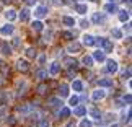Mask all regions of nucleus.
I'll use <instances>...</instances> for the list:
<instances>
[{"instance_id":"1","label":"nucleus","mask_w":132,"mask_h":127,"mask_svg":"<svg viewBox=\"0 0 132 127\" xmlns=\"http://www.w3.org/2000/svg\"><path fill=\"white\" fill-rule=\"evenodd\" d=\"M100 46H101V49H103V52H113V50H114V44H113V41H109V39H106V38L101 39Z\"/></svg>"},{"instance_id":"2","label":"nucleus","mask_w":132,"mask_h":127,"mask_svg":"<svg viewBox=\"0 0 132 127\" xmlns=\"http://www.w3.org/2000/svg\"><path fill=\"white\" fill-rule=\"evenodd\" d=\"M34 16L36 18H46L47 16V7H46V5H39V7H36V10H34Z\"/></svg>"},{"instance_id":"3","label":"nucleus","mask_w":132,"mask_h":127,"mask_svg":"<svg viewBox=\"0 0 132 127\" xmlns=\"http://www.w3.org/2000/svg\"><path fill=\"white\" fill-rule=\"evenodd\" d=\"M13 33H15V26L12 23H8V24H5V26L0 28V34H3V36H12Z\"/></svg>"},{"instance_id":"4","label":"nucleus","mask_w":132,"mask_h":127,"mask_svg":"<svg viewBox=\"0 0 132 127\" xmlns=\"http://www.w3.org/2000/svg\"><path fill=\"white\" fill-rule=\"evenodd\" d=\"M59 72H60V64L59 62H52L51 67H49V75L51 77H55V75H59Z\"/></svg>"},{"instance_id":"5","label":"nucleus","mask_w":132,"mask_h":127,"mask_svg":"<svg viewBox=\"0 0 132 127\" xmlns=\"http://www.w3.org/2000/svg\"><path fill=\"white\" fill-rule=\"evenodd\" d=\"M118 69H119V65H118V62L116 60H108V65H106V70H108L109 73H116L118 72Z\"/></svg>"},{"instance_id":"6","label":"nucleus","mask_w":132,"mask_h":127,"mask_svg":"<svg viewBox=\"0 0 132 127\" xmlns=\"http://www.w3.org/2000/svg\"><path fill=\"white\" fill-rule=\"evenodd\" d=\"M104 96H106L104 90H95L93 95H91V99H93V101H100V99H103Z\"/></svg>"},{"instance_id":"7","label":"nucleus","mask_w":132,"mask_h":127,"mask_svg":"<svg viewBox=\"0 0 132 127\" xmlns=\"http://www.w3.org/2000/svg\"><path fill=\"white\" fill-rule=\"evenodd\" d=\"M83 44L87 46V47H93V46L96 44L95 43V36H91V34H85V36H83Z\"/></svg>"},{"instance_id":"8","label":"nucleus","mask_w":132,"mask_h":127,"mask_svg":"<svg viewBox=\"0 0 132 127\" xmlns=\"http://www.w3.org/2000/svg\"><path fill=\"white\" fill-rule=\"evenodd\" d=\"M67 96H69V85L60 83V86H59V98H67Z\"/></svg>"},{"instance_id":"9","label":"nucleus","mask_w":132,"mask_h":127,"mask_svg":"<svg viewBox=\"0 0 132 127\" xmlns=\"http://www.w3.org/2000/svg\"><path fill=\"white\" fill-rule=\"evenodd\" d=\"M0 50H2L3 55H10V54H12V47H10V44L7 41H3L2 44H0Z\"/></svg>"},{"instance_id":"10","label":"nucleus","mask_w":132,"mask_h":127,"mask_svg":"<svg viewBox=\"0 0 132 127\" xmlns=\"http://www.w3.org/2000/svg\"><path fill=\"white\" fill-rule=\"evenodd\" d=\"M16 67H18L20 70H23V72H24V70H28V69H29V64H28L24 59H18V60H16Z\"/></svg>"},{"instance_id":"11","label":"nucleus","mask_w":132,"mask_h":127,"mask_svg":"<svg viewBox=\"0 0 132 127\" xmlns=\"http://www.w3.org/2000/svg\"><path fill=\"white\" fill-rule=\"evenodd\" d=\"M5 18H7L8 21H15V20H16V12L12 10V8H8L7 12H5Z\"/></svg>"},{"instance_id":"12","label":"nucleus","mask_w":132,"mask_h":127,"mask_svg":"<svg viewBox=\"0 0 132 127\" xmlns=\"http://www.w3.org/2000/svg\"><path fill=\"white\" fill-rule=\"evenodd\" d=\"M29 16H31V12H29V8H23L21 13H20V20H21V21H28Z\"/></svg>"},{"instance_id":"13","label":"nucleus","mask_w":132,"mask_h":127,"mask_svg":"<svg viewBox=\"0 0 132 127\" xmlns=\"http://www.w3.org/2000/svg\"><path fill=\"white\" fill-rule=\"evenodd\" d=\"M72 88L75 91H78V93L83 91V82H82V80H73V82H72Z\"/></svg>"},{"instance_id":"14","label":"nucleus","mask_w":132,"mask_h":127,"mask_svg":"<svg viewBox=\"0 0 132 127\" xmlns=\"http://www.w3.org/2000/svg\"><path fill=\"white\" fill-rule=\"evenodd\" d=\"M104 10H106L108 13H116V12H118V5H116L114 2H109V3H106Z\"/></svg>"},{"instance_id":"15","label":"nucleus","mask_w":132,"mask_h":127,"mask_svg":"<svg viewBox=\"0 0 132 127\" xmlns=\"http://www.w3.org/2000/svg\"><path fill=\"white\" fill-rule=\"evenodd\" d=\"M93 59L98 60V62H104V60H106V55H104L103 50H96V52L93 54Z\"/></svg>"},{"instance_id":"16","label":"nucleus","mask_w":132,"mask_h":127,"mask_svg":"<svg viewBox=\"0 0 132 127\" xmlns=\"http://www.w3.org/2000/svg\"><path fill=\"white\" fill-rule=\"evenodd\" d=\"M49 106L51 108H60V106H62V101H60V98H51Z\"/></svg>"},{"instance_id":"17","label":"nucleus","mask_w":132,"mask_h":127,"mask_svg":"<svg viewBox=\"0 0 132 127\" xmlns=\"http://www.w3.org/2000/svg\"><path fill=\"white\" fill-rule=\"evenodd\" d=\"M67 50L70 54H77V52H80V44L78 43H73V44H70L69 47H67Z\"/></svg>"},{"instance_id":"18","label":"nucleus","mask_w":132,"mask_h":127,"mask_svg":"<svg viewBox=\"0 0 132 127\" xmlns=\"http://www.w3.org/2000/svg\"><path fill=\"white\" fill-rule=\"evenodd\" d=\"M75 12H77L78 15H85V13L88 12V7H87V5H82V3L75 5Z\"/></svg>"},{"instance_id":"19","label":"nucleus","mask_w":132,"mask_h":127,"mask_svg":"<svg viewBox=\"0 0 132 127\" xmlns=\"http://www.w3.org/2000/svg\"><path fill=\"white\" fill-rule=\"evenodd\" d=\"M100 86H103V88H109V86H113V80H109V78H103V80H100L98 82Z\"/></svg>"},{"instance_id":"20","label":"nucleus","mask_w":132,"mask_h":127,"mask_svg":"<svg viewBox=\"0 0 132 127\" xmlns=\"http://www.w3.org/2000/svg\"><path fill=\"white\" fill-rule=\"evenodd\" d=\"M119 20L122 23L129 21V12H127V10H121V12H119Z\"/></svg>"},{"instance_id":"21","label":"nucleus","mask_w":132,"mask_h":127,"mask_svg":"<svg viewBox=\"0 0 132 127\" xmlns=\"http://www.w3.org/2000/svg\"><path fill=\"white\" fill-rule=\"evenodd\" d=\"M73 114L75 116H85V114H87V108H83V106H75Z\"/></svg>"},{"instance_id":"22","label":"nucleus","mask_w":132,"mask_h":127,"mask_svg":"<svg viewBox=\"0 0 132 127\" xmlns=\"http://www.w3.org/2000/svg\"><path fill=\"white\" fill-rule=\"evenodd\" d=\"M91 21L96 23V24L104 23V16H103V15H100V13H95V15H93V18H91Z\"/></svg>"},{"instance_id":"23","label":"nucleus","mask_w":132,"mask_h":127,"mask_svg":"<svg viewBox=\"0 0 132 127\" xmlns=\"http://www.w3.org/2000/svg\"><path fill=\"white\" fill-rule=\"evenodd\" d=\"M62 23L65 24V26L70 28V26H73V24H75V20H73L72 16H64V18H62Z\"/></svg>"},{"instance_id":"24","label":"nucleus","mask_w":132,"mask_h":127,"mask_svg":"<svg viewBox=\"0 0 132 127\" xmlns=\"http://www.w3.org/2000/svg\"><path fill=\"white\" fill-rule=\"evenodd\" d=\"M31 26H33V29H36V31H43V28H44L41 20H36V21H33Z\"/></svg>"},{"instance_id":"25","label":"nucleus","mask_w":132,"mask_h":127,"mask_svg":"<svg viewBox=\"0 0 132 127\" xmlns=\"http://www.w3.org/2000/svg\"><path fill=\"white\" fill-rule=\"evenodd\" d=\"M70 116V109L69 108H62L60 109V113H59V117H62V119H67Z\"/></svg>"},{"instance_id":"26","label":"nucleus","mask_w":132,"mask_h":127,"mask_svg":"<svg viewBox=\"0 0 132 127\" xmlns=\"http://www.w3.org/2000/svg\"><path fill=\"white\" fill-rule=\"evenodd\" d=\"M90 116H91L93 119H101V111H98L96 108H93V109L90 111Z\"/></svg>"},{"instance_id":"27","label":"nucleus","mask_w":132,"mask_h":127,"mask_svg":"<svg viewBox=\"0 0 132 127\" xmlns=\"http://www.w3.org/2000/svg\"><path fill=\"white\" fill-rule=\"evenodd\" d=\"M36 127H51V122L47 119H39L36 122Z\"/></svg>"},{"instance_id":"28","label":"nucleus","mask_w":132,"mask_h":127,"mask_svg":"<svg viewBox=\"0 0 132 127\" xmlns=\"http://www.w3.org/2000/svg\"><path fill=\"white\" fill-rule=\"evenodd\" d=\"M82 62H83V65H87V67H91V65H93V57H90V55H85Z\"/></svg>"},{"instance_id":"29","label":"nucleus","mask_w":132,"mask_h":127,"mask_svg":"<svg viewBox=\"0 0 132 127\" xmlns=\"http://www.w3.org/2000/svg\"><path fill=\"white\" fill-rule=\"evenodd\" d=\"M111 34H113V36H114L116 39H122V33H121V29H118V28H113Z\"/></svg>"},{"instance_id":"30","label":"nucleus","mask_w":132,"mask_h":127,"mask_svg":"<svg viewBox=\"0 0 132 127\" xmlns=\"http://www.w3.org/2000/svg\"><path fill=\"white\" fill-rule=\"evenodd\" d=\"M78 125H80V127H93V122H91V121H88V119H82Z\"/></svg>"},{"instance_id":"31","label":"nucleus","mask_w":132,"mask_h":127,"mask_svg":"<svg viewBox=\"0 0 132 127\" xmlns=\"http://www.w3.org/2000/svg\"><path fill=\"white\" fill-rule=\"evenodd\" d=\"M78 101H80V98H78V96H70V99H69V104H70V106H78Z\"/></svg>"},{"instance_id":"32","label":"nucleus","mask_w":132,"mask_h":127,"mask_svg":"<svg viewBox=\"0 0 132 127\" xmlns=\"http://www.w3.org/2000/svg\"><path fill=\"white\" fill-rule=\"evenodd\" d=\"M36 75H38V78H39V80H46V78H47V72H46V70H43V69H41V70H38V73H36Z\"/></svg>"},{"instance_id":"33","label":"nucleus","mask_w":132,"mask_h":127,"mask_svg":"<svg viewBox=\"0 0 132 127\" xmlns=\"http://www.w3.org/2000/svg\"><path fill=\"white\" fill-rule=\"evenodd\" d=\"M26 57H29V59L36 57V50H34L33 47H28V49H26Z\"/></svg>"},{"instance_id":"34","label":"nucleus","mask_w":132,"mask_h":127,"mask_svg":"<svg viewBox=\"0 0 132 127\" xmlns=\"http://www.w3.org/2000/svg\"><path fill=\"white\" fill-rule=\"evenodd\" d=\"M28 111H29V106H18V113L28 114Z\"/></svg>"},{"instance_id":"35","label":"nucleus","mask_w":132,"mask_h":127,"mask_svg":"<svg viewBox=\"0 0 132 127\" xmlns=\"http://www.w3.org/2000/svg\"><path fill=\"white\" fill-rule=\"evenodd\" d=\"M67 65H69L70 69H77L78 67V62H77V60H67Z\"/></svg>"},{"instance_id":"36","label":"nucleus","mask_w":132,"mask_h":127,"mask_svg":"<svg viewBox=\"0 0 132 127\" xmlns=\"http://www.w3.org/2000/svg\"><path fill=\"white\" fill-rule=\"evenodd\" d=\"M8 99H10V96H8V93H3L2 96H0V103H2V104H5V103H7Z\"/></svg>"},{"instance_id":"37","label":"nucleus","mask_w":132,"mask_h":127,"mask_svg":"<svg viewBox=\"0 0 132 127\" xmlns=\"http://www.w3.org/2000/svg\"><path fill=\"white\" fill-rule=\"evenodd\" d=\"M121 104H130V95H126L122 98V103Z\"/></svg>"},{"instance_id":"38","label":"nucleus","mask_w":132,"mask_h":127,"mask_svg":"<svg viewBox=\"0 0 132 127\" xmlns=\"http://www.w3.org/2000/svg\"><path fill=\"white\" fill-rule=\"evenodd\" d=\"M62 36H64L65 39H73V34H72V33H69V31H64V33H62Z\"/></svg>"},{"instance_id":"39","label":"nucleus","mask_w":132,"mask_h":127,"mask_svg":"<svg viewBox=\"0 0 132 127\" xmlns=\"http://www.w3.org/2000/svg\"><path fill=\"white\" fill-rule=\"evenodd\" d=\"M80 26H82V28H88L90 26V21H88V20H83V21L80 23Z\"/></svg>"},{"instance_id":"40","label":"nucleus","mask_w":132,"mask_h":127,"mask_svg":"<svg viewBox=\"0 0 132 127\" xmlns=\"http://www.w3.org/2000/svg\"><path fill=\"white\" fill-rule=\"evenodd\" d=\"M122 75H124V78H129V77H130V69L124 70V72H122Z\"/></svg>"},{"instance_id":"41","label":"nucleus","mask_w":132,"mask_h":127,"mask_svg":"<svg viewBox=\"0 0 132 127\" xmlns=\"http://www.w3.org/2000/svg\"><path fill=\"white\" fill-rule=\"evenodd\" d=\"M44 91H46V85H41L38 88V93H44Z\"/></svg>"},{"instance_id":"42","label":"nucleus","mask_w":132,"mask_h":127,"mask_svg":"<svg viewBox=\"0 0 132 127\" xmlns=\"http://www.w3.org/2000/svg\"><path fill=\"white\" fill-rule=\"evenodd\" d=\"M24 2H26V5H29V7H33V5L36 3V0H24Z\"/></svg>"},{"instance_id":"43","label":"nucleus","mask_w":132,"mask_h":127,"mask_svg":"<svg viewBox=\"0 0 132 127\" xmlns=\"http://www.w3.org/2000/svg\"><path fill=\"white\" fill-rule=\"evenodd\" d=\"M13 46H15V47H18V46H20V39H18V38L13 39Z\"/></svg>"},{"instance_id":"44","label":"nucleus","mask_w":132,"mask_h":127,"mask_svg":"<svg viewBox=\"0 0 132 127\" xmlns=\"http://www.w3.org/2000/svg\"><path fill=\"white\" fill-rule=\"evenodd\" d=\"M64 3H65V5H73L75 0H64Z\"/></svg>"},{"instance_id":"45","label":"nucleus","mask_w":132,"mask_h":127,"mask_svg":"<svg viewBox=\"0 0 132 127\" xmlns=\"http://www.w3.org/2000/svg\"><path fill=\"white\" fill-rule=\"evenodd\" d=\"M3 114H7V109H5V108H0V116H3Z\"/></svg>"},{"instance_id":"46","label":"nucleus","mask_w":132,"mask_h":127,"mask_svg":"<svg viewBox=\"0 0 132 127\" xmlns=\"http://www.w3.org/2000/svg\"><path fill=\"white\" fill-rule=\"evenodd\" d=\"M44 59H46L44 55H41V57H39V64H44Z\"/></svg>"},{"instance_id":"47","label":"nucleus","mask_w":132,"mask_h":127,"mask_svg":"<svg viewBox=\"0 0 132 127\" xmlns=\"http://www.w3.org/2000/svg\"><path fill=\"white\" fill-rule=\"evenodd\" d=\"M65 127H75V122H69L67 125H65Z\"/></svg>"},{"instance_id":"48","label":"nucleus","mask_w":132,"mask_h":127,"mask_svg":"<svg viewBox=\"0 0 132 127\" xmlns=\"http://www.w3.org/2000/svg\"><path fill=\"white\" fill-rule=\"evenodd\" d=\"M111 127H119V125H118V124H114V125H111Z\"/></svg>"},{"instance_id":"49","label":"nucleus","mask_w":132,"mask_h":127,"mask_svg":"<svg viewBox=\"0 0 132 127\" xmlns=\"http://www.w3.org/2000/svg\"><path fill=\"white\" fill-rule=\"evenodd\" d=\"M108 2H116V0H108Z\"/></svg>"},{"instance_id":"50","label":"nucleus","mask_w":132,"mask_h":127,"mask_svg":"<svg viewBox=\"0 0 132 127\" xmlns=\"http://www.w3.org/2000/svg\"><path fill=\"white\" fill-rule=\"evenodd\" d=\"M93 2H95V0H93Z\"/></svg>"}]
</instances>
